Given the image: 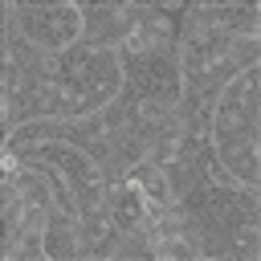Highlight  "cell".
<instances>
[{
    "label": "cell",
    "mask_w": 261,
    "mask_h": 261,
    "mask_svg": "<svg viewBox=\"0 0 261 261\" xmlns=\"http://www.w3.org/2000/svg\"><path fill=\"white\" fill-rule=\"evenodd\" d=\"M20 16V33L24 41H33L45 53H69L82 37H86V12L77 0H61V4H16Z\"/></svg>",
    "instance_id": "cell-1"
}]
</instances>
